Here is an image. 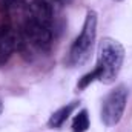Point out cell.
I'll use <instances>...</instances> for the list:
<instances>
[{"label":"cell","mask_w":132,"mask_h":132,"mask_svg":"<svg viewBox=\"0 0 132 132\" xmlns=\"http://www.w3.org/2000/svg\"><path fill=\"white\" fill-rule=\"evenodd\" d=\"M114 2H123V0H114Z\"/></svg>","instance_id":"cell-11"},{"label":"cell","mask_w":132,"mask_h":132,"mask_svg":"<svg viewBox=\"0 0 132 132\" xmlns=\"http://www.w3.org/2000/svg\"><path fill=\"white\" fill-rule=\"evenodd\" d=\"M2 112H3V103H2V100H0V115H2Z\"/></svg>","instance_id":"cell-10"},{"label":"cell","mask_w":132,"mask_h":132,"mask_svg":"<svg viewBox=\"0 0 132 132\" xmlns=\"http://www.w3.org/2000/svg\"><path fill=\"white\" fill-rule=\"evenodd\" d=\"M97 23H98V15L94 9H89L86 12L81 31L71 45V49L68 52V65L69 66H83L88 63L91 59L95 38H97Z\"/></svg>","instance_id":"cell-2"},{"label":"cell","mask_w":132,"mask_h":132,"mask_svg":"<svg viewBox=\"0 0 132 132\" xmlns=\"http://www.w3.org/2000/svg\"><path fill=\"white\" fill-rule=\"evenodd\" d=\"M20 37H22V46L20 51L25 49V46H31L40 51H46L49 49L51 43H52V31L51 28H46L37 22H34L32 19H26L23 22V25L20 26Z\"/></svg>","instance_id":"cell-4"},{"label":"cell","mask_w":132,"mask_h":132,"mask_svg":"<svg viewBox=\"0 0 132 132\" xmlns=\"http://www.w3.org/2000/svg\"><path fill=\"white\" fill-rule=\"evenodd\" d=\"M20 46H22L20 31L9 23H2L0 25V65L6 63L15 51H20Z\"/></svg>","instance_id":"cell-5"},{"label":"cell","mask_w":132,"mask_h":132,"mask_svg":"<svg viewBox=\"0 0 132 132\" xmlns=\"http://www.w3.org/2000/svg\"><path fill=\"white\" fill-rule=\"evenodd\" d=\"M123 62L125 46L112 37L101 38L97 49V65L94 68L97 72V80L104 85L114 83L121 71Z\"/></svg>","instance_id":"cell-1"},{"label":"cell","mask_w":132,"mask_h":132,"mask_svg":"<svg viewBox=\"0 0 132 132\" xmlns=\"http://www.w3.org/2000/svg\"><path fill=\"white\" fill-rule=\"evenodd\" d=\"M97 80V72H95V69H92L91 72H88V74H85L80 80H78V83H77V89L78 91H83V89H86L92 81H95Z\"/></svg>","instance_id":"cell-9"},{"label":"cell","mask_w":132,"mask_h":132,"mask_svg":"<svg viewBox=\"0 0 132 132\" xmlns=\"http://www.w3.org/2000/svg\"><path fill=\"white\" fill-rule=\"evenodd\" d=\"M29 19L46 28H52L54 11L51 3L48 0H32L29 3Z\"/></svg>","instance_id":"cell-6"},{"label":"cell","mask_w":132,"mask_h":132,"mask_svg":"<svg viewBox=\"0 0 132 132\" xmlns=\"http://www.w3.org/2000/svg\"><path fill=\"white\" fill-rule=\"evenodd\" d=\"M78 104H80V101L74 100V101H71V103H66L65 106L59 108L55 112L51 114V117H49V120H48V126L52 128V129H60V128L66 123V120L71 117V114L78 108Z\"/></svg>","instance_id":"cell-7"},{"label":"cell","mask_w":132,"mask_h":132,"mask_svg":"<svg viewBox=\"0 0 132 132\" xmlns=\"http://www.w3.org/2000/svg\"><path fill=\"white\" fill-rule=\"evenodd\" d=\"M129 98V89L126 85H118L115 86L101 103V111H100V118L106 128H112L120 123L123 118L126 104Z\"/></svg>","instance_id":"cell-3"},{"label":"cell","mask_w":132,"mask_h":132,"mask_svg":"<svg viewBox=\"0 0 132 132\" xmlns=\"http://www.w3.org/2000/svg\"><path fill=\"white\" fill-rule=\"evenodd\" d=\"M89 125H91L89 114L86 109H81L75 114L72 120V132H86L89 129Z\"/></svg>","instance_id":"cell-8"}]
</instances>
